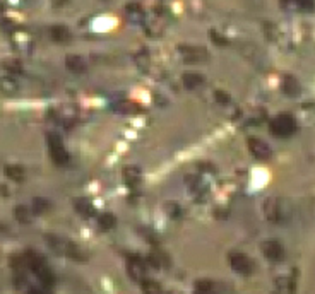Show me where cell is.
<instances>
[{
  "mask_svg": "<svg viewBox=\"0 0 315 294\" xmlns=\"http://www.w3.org/2000/svg\"><path fill=\"white\" fill-rule=\"evenodd\" d=\"M24 260H26V265L38 277L40 284L45 286V288H51V286L55 284V274L51 272L50 265L45 262V258H42V256L35 252H28L24 255Z\"/></svg>",
  "mask_w": 315,
  "mask_h": 294,
  "instance_id": "cell-1",
  "label": "cell"
},
{
  "mask_svg": "<svg viewBox=\"0 0 315 294\" xmlns=\"http://www.w3.org/2000/svg\"><path fill=\"white\" fill-rule=\"evenodd\" d=\"M46 240H48V245H50L51 250L60 253V255L69 256V258L77 260V262H83V260H86L83 250H81L77 245H74L70 240H62V238L53 236V234H48Z\"/></svg>",
  "mask_w": 315,
  "mask_h": 294,
  "instance_id": "cell-2",
  "label": "cell"
},
{
  "mask_svg": "<svg viewBox=\"0 0 315 294\" xmlns=\"http://www.w3.org/2000/svg\"><path fill=\"white\" fill-rule=\"evenodd\" d=\"M269 128H270V132H272V135H276V137H290L296 130V122H295V118H293V115L281 113L270 120Z\"/></svg>",
  "mask_w": 315,
  "mask_h": 294,
  "instance_id": "cell-3",
  "label": "cell"
},
{
  "mask_svg": "<svg viewBox=\"0 0 315 294\" xmlns=\"http://www.w3.org/2000/svg\"><path fill=\"white\" fill-rule=\"evenodd\" d=\"M46 142H48V149H50V156H51V159H53L55 165H58V166L69 165V163H70V154L65 151L64 142H62L60 135L50 132L46 135Z\"/></svg>",
  "mask_w": 315,
  "mask_h": 294,
  "instance_id": "cell-4",
  "label": "cell"
},
{
  "mask_svg": "<svg viewBox=\"0 0 315 294\" xmlns=\"http://www.w3.org/2000/svg\"><path fill=\"white\" fill-rule=\"evenodd\" d=\"M179 51L187 63H201V62H206L207 58H209V53H207V51L201 46H188V44H181V46H179Z\"/></svg>",
  "mask_w": 315,
  "mask_h": 294,
  "instance_id": "cell-5",
  "label": "cell"
},
{
  "mask_svg": "<svg viewBox=\"0 0 315 294\" xmlns=\"http://www.w3.org/2000/svg\"><path fill=\"white\" fill-rule=\"evenodd\" d=\"M229 265L235 272L242 274V275H250L254 272V262L248 258L243 253H231L229 256Z\"/></svg>",
  "mask_w": 315,
  "mask_h": 294,
  "instance_id": "cell-6",
  "label": "cell"
},
{
  "mask_svg": "<svg viewBox=\"0 0 315 294\" xmlns=\"http://www.w3.org/2000/svg\"><path fill=\"white\" fill-rule=\"evenodd\" d=\"M247 144L252 154L257 159H261V161H268V159H270V156H272L270 147L262 139H259V137H250V139L247 140Z\"/></svg>",
  "mask_w": 315,
  "mask_h": 294,
  "instance_id": "cell-7",
  "label": "cell"
},
{
  "mask_svg": "<svg viewBox=\"0 0 315 294\" xmlns=\"http://www.w3.org/2000/svg\"><path fill=\"white\" fill-rule=\"evenodd\" d=\"M262 253L268 260L281 262L284 258V247L277 240H266L262 243Z\"/></svg>",
  "mask_w": 315,
  "mask_h": 294,
  "instance_id": "cell-8",
  "label": "cell"
},
{
  "mask_svg": "<svg viewBox=\"0 0 315 294\" xmlns=\"http://www.w3.org/2000/svg\"><path fill=\"white\" fill-rule=\"evenodd\" d=\"M127 272H129V275H131V277L134 279L135 282H140V281H144V279H146L147 265L140 258L134 256V258H129V262H127Z\"/></svg>",
  "mask_w": 315,
  "mask_h": 294,
  "instance_id": "cell-9",
  "label": "cell"
},
{
  "mask_svg": "<svg viewBox=\"0 0 315 294\" xmlns=\"http://www.w3.org/2000/svg\"><path fill=\"white\" fill-rule=\"evenodd\" d=\"M50 36H51V40L57 42V43H69L70 40H72V33H70V29L65 28V26H62V24L53 26V28L50 29Z\"/></svg>",
  "mask_w": 315,
  "mask_h": 294,
  "instance_id": "cell-10",
  "label": "cell"
},
{
  "mask_svg": "<svg viewBox=\"0 0 315 294\" xmlns=\"http://www.w3.org/2000/svg\"><path fill=\"white\" fill-rule=\"evenodd\" d=\"M125 16H127V19L131 22H142L144 21V10L142 7H140V3L137 2H131L127 3V7H125Z\"/></svg>",
  "mask_w": 315,
  "mask_h": 294,
  "instance_id": "cell-11",
  "label": "cell"
},
{
  "mask_svg": "<svg viewBox=\"0 0 315 294\" xmlns=\"http://www.w3.org/2000/svg\"><path fill=\"white\" fill-rule=\"evenodd\" d=\"M19 91V84L14 77L5 76V77H0V92L5 96H14L17 94Z\"/></svg>",
  "mask_w": 315,
  "mask_h": 294,
  "instance_id": "cell-12",
  "label": "cell"
},
{
  "mask_svg": "<svg viewBox=\"0 0 315 294\" xmlns=\"http://www.w3.org/2000/svg\"><path fill=\"white\" fill-rule=\"evenodd\" d=\"M124 181L131 188H135L137 185H140V169L137 166H127L124 168Z\"/></svg>",
  "mask_w": 315,
  "mask_h": 294,
  "instance_id": "cell-13",
  "label": "cell"
},
{
  "mask_svg": "<svg viewBox=\"0 0 315 294\" xmlns=\"http://www.w3.org/2000/svg\"><path fill=\"white\" fill-rule=\"evenodd\" d=\"M65 67L74 74H81L86 70V63H84L83 57H79V55H67V58H65Z\"/></svg>",
  "mask_w": 315,
  "mask_h": 294,
  "instance_id": "cell-14",
  "label": "cell"
},
{
  "mask_svg": "<svg viewBox=\"0 0 315 294\" xmlns=\"http://www.w3.org/2000/svg\"><path fill=\"white\" fill-rule=\"evenodd\" d=\"M181 83L187 89H195L204 84V77L197 72H185L183 77H181Z\"/></svg>",
  "mask_w": 315,
  "mask_h": 294,
  "instance_id": "cell-15",
  "label": "cell"
},
{
  "mask_svg": "<svg viewBox=\"0 0 315 294\" xmlns=\"http://www.w3.org/2000/svg\"><path fill=\"white\" fill-rule=\"evenodd\" d=\"M283 91L288 96H298L300 91H302V85H300V83L293 76H286L283 79Z\"/></svg>",
  "mask_w": 315,
  "mask_h": 294,
  "instance_id": "cell-16",
  "label": "cell"
},
{
  "mask_svg": "<svg viewBox=\"0 0 315 294\" xmlns=\"http://www.w3.org/2000/svg\"><path fill=\"white\" fill-rule=\"evenodd\" d=\"M3 171H5V176L12 181H23L26 176V171L21 165H7Z\"/></svg>",
  "mask_w": 315,
  "mask_h": 294,
  "instance_id": "cell-17",
  "label": "cell"
},
{
  "mask_svg": "<svg viewBox=\"0 0 315 294\" xmlns=\"http://www.w3.org/2000/svg\"><path fill=\"white\" fill-rule=\"evenodd\" d=\"M76 210L79 212L81 215H84V217H92V215H96V210H94V207H92V204L86 199H76Z\"/></svg>",
  "mask_w": 315,
  "mask_h": 294,
  "instance_id": "cell-18",
  "label": "cell"
},
{
  "mask_svg": "<svg viewBox=\"0 0 315 294\" xmlns=\"http://www.w3.org/2000/svg\"><path fill=\"white\" fill-rule=\"evenodd\" d=\"M14 215H16V219L21 224H29V222L33 221L35 212H33V209H28L26 206H17L16 209H14Z\"/></svg>",
  "mask_w": 315,
  "mask_h": 294,
  "instance_id": "cell-19",
  "label": "cell"
},
{
  "mask_svg": "<svg viewBox=\"0 0 315 294\" xmlns=\"http://www.w3.org/2000/svg\"><path fill=\"white\" fill-rule=\"evenodd\" d=\"M98 224L103 231H108V229H113L115 226H117V217H115L113 214H110V212H106V214H99L98 215Z\"/></svg>",
  "mask_w": 315,
  "mask_h": 294,
  "instance_id": "cell-20",
  "label": "cell"
},
{
  "mask_svg": "<svg viewBox=\"0 0 315 294\" xmlns=\"http://www.w3.org/2000/svg\"><path fill=\"white\" fill-rule=\"evenodd\" d=\"M51 209V204L48 199H42V197H36L35 200H33V212L38 215L42 214H46L48 210Z\"/></svg>",
  "mask_w": 315,
  "mask_h": 294,
  "instance_id": "cell-21",
  "label": "cell"
},
{
  "mask_svg": "<svg viewBox=\"0 0 315 294\" xmlns=\"http://www.w3.org/2000/svg\"><path fill=\"white\" fill-rule=\"evenodd\" d=\"M2 67L10 74H19L23 72V63H21L17 58H3Z\"/></svg>",
  "mask_w": 315,
  "mask_h": 294,
  "instance_id": "cell-22",
  "label": "cell"
},
{
  "mask_svg": "<svg viewBox=\"0 0 315 294\" xmlns=\"http://www.w3.org/2000/svg\"><path fill=\"white\" fill-rule=\"evenodd\" d=\"M139 284L142 286V291L147 293V294H159V293H163L161 286H159L156 281H153V279H144V281H140Z\"/></svg>",
  "mask_w": 315,
  "mask_h": 294,
  "instance_id": "cell-23",
  "label": "cell"
},
{
  "mask_svg": "<svg viewBox=\"0 0 315 294\" xmlns=\"http://www.w3.org/2000/svg\"><path fill=\"white\" fill-rule=\"evenodd\" d=\"M291 284H293L291 279H286V277L277 279V282H276V286H277V289H279V291H293V289H295V286H291Z\"/></svg>",
  "mask_w": 315,
  "mask_h": 294,
  "instance_id": "cell-24",
  "label": "cell"
},
{
  "mask_svg": "<svg viewBox=\"0 0 315 294\" xmlns=\"http://www.w3.org/2000/svg\"><path fill=\"white\" fill-rule=\"evenodd\" d=\"M195 289L199 293H209L213 291V282L211 281H197L195 282Z\"/></svg>",
  "mask_w": 315,
  "mask_h": 294,
  "instance_id": "cell-25",
  "label": "cell"
},
{
  "mask_svg": "<svg viewBox=\"0 0 315 294\" xmlns=\"http://www.w3.org/2000/svg\"><path fill=\"white\" fill-rule=\"evenodd\" d=\"M209 35H211V40H213V43H214V44H220V46H226V44L229 43L228 40H226L223 35H218V33L214 31V29L209 33Z\"/></svg>",
  "mask_w": 315,
  "mask_h": 294,
  "instance_id": "cell-26",
  "label": "cell"
},
{
  "mask_svg": "<svg viewBox=\"0 0 315 294\" xmlns=\"http://www.w3.org/2000/svg\"><path fill=\"white\" fill-rule=\"evenodd\" d=\"M214 98H216V101L220 103V105H229V101H231V98H229V94H226L225 91H216L214 92Z\"/></svg>",
  "mask_w": 315,
  "mask_h": 294,
  "instance_id": "cell-27",
  "label": "cell"
},
{
  "mask_svg": "<svg viewBox=\"0 0 315 294\" xmlns=\"http://www.w3.org/2000/svg\"><path fill=\"white\" fill-rule=\"evenodd\" d=\"M296 3H298L300 9L305 10V12H310V10H314V9H315L314 0H296Z\"/></svg>",
  "mask_w": 315,
  "mask_h": 294,
  "instance_id": "cell-28",
  "label": "cell"
},
{
  "mask_svg": "<svg viewBox=\"0 0 315 294\" xmlns=\"http://www.w3.org/2000/svg\"><path fill=\"white\" fill-rule=\"evenodd\" d=\"M124 106H120V111H124V113H129V111H134V113H137V111H142V108L134 105V103H122Z\"/></svg>",
  "mask_w": 315,
  "mask_h": 294,
  "instance_id": "cell-29",
  "label": "cell"
},
{
  "mask_svg": "<svg viewBox=\"0 0 315 294\" xmlns=\"http://www.w3.org/2000/svg\"><path fill=\"white\" fill-rule=\"evenodd\" d=\"M51 2H53L55 7H62V5H65V3H67L69 0H51Z\"/></svg>",
  "mask_w": 315,
  "mask_h": 294,
  "instance_id": "cell-30",
  "label": "cell"
}]
</instances>
